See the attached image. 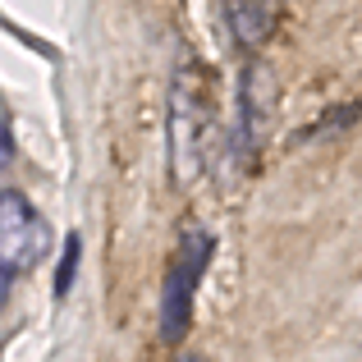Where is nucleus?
<instances>
[{
    "label": "nucleus",
    "instance_id": "f257e3e1",
    "mask_svg": "<svg viewBox=\"0 0 362 362\" xmlns=\"http://www.w3.org/2000/svg\"><path fill=\"white\" fill-rule=\"evenodd\" d=\"M211 247L216 239L206 230H184L179 239V252L165 271V284H160V339L165 344H179L193 326V303H197V289H202V275H206V262H211Z\"/></svg>",
    "mask_w": 362,
    "mask_h": 362
},
{
    "label": "nucleus",
    "instance_id": "423d86ee",
    "mask_svg": "<svg viewBox=\"0 0 362 362\" xmlns=\"http://www.w3.org/2000/svg\"><path fill=\"white\" fill-rule=\"evenodd\" d=\"M5 298H9V275L0 271V308H5Z\"/></svg>",
    "mask_w": 362,
    "mask_h": 362
},
{
    "label": "nucleus",
    "instance_id": "39448f33",
    "mask_svg": "<svg viewBox=\"0 0 362 362\" xmlns=\"http://www.w3.org/2000/svg\"><path fill=\"white\" fill-rule=\"evenodd\" d=\"M14 160V133H9V119L0 115V170Z\"/></svg>",
    "mask_w": 362,
    "mask_h": 362
},
{
    "label": "nucleus",
    "instance_id": "f03ea898",
    "mask_svg": "<svg viewBox=\"0 0 362 362\" xmlns=\"http://www.w3.org/2000/svg\"><path fill=\"white\" fill-rule=\"evenodd\" d=\"M51 247V230L37 216V206L28 202L23 193L5 188L0 193V271L5 275H23L33 271L37 262Z\"/></svg>",
    "mask_w": 362,
    "mask_h": 362
},
{
    "label": "nucleus",
    "instance_id": "7ed1b4c3",
    "mask_svg": "<svg viewBox=\"0 0 362 362\" xmlns=\"http://www.w3.org/2000/svg\"><path fill=\"white\" fill-rule=\"evenodd\" d=\"M230 28L239 33V42H262L275 23V5H225Z\"/></svg>",
    "mask_w": 362,
    "mask_h": 362
},
{
    "label": "nucleus",
    "instance_id": "20e7f679",
    "mask_svg": "<svg viewBox=\"0 0 362 362\" xmlns=\"http://www.w3.org/2000/svg\"><path fill=\"white\" fill-rule=\"evenodd\" d=\"M78 252H83V239L78 234H69L64 239V257H60V271H55V298H64L74 284V271H78Z\"/></svg>",
    "mask_w": 362,
    "mask_h": 362
},
{
    "label": "nucleus",
    "instance_id": "0eeeda50",
    "mask_svg": "<svg viewBox=\"0 0 362 362\" xmlns=\"http://www.w3.org/2000/svg\"><path fill=\"white\" fill-rule=\"evenodd\" d=\"M184 362H197V358H184Z\"/></svg>",
    "mask_w": 362,
    "mask_h": 362
}]
</instances>
